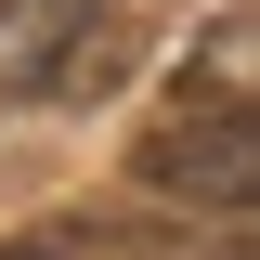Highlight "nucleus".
Returning a JSON list of instances; mask_svg holds the SVG:
<instances>
[{
    "mask_svg": "<svg viewBox=\"0 0 260 260\" xmlns=\"http://www.w3.org/2000/svg\"><path fill=\"white\" fill-rule=\"evenodd\" d=\"M130 169L156 195H195V208H247L260 195V104H247V13H221V52H208V78H182V91L143 117V143H130Z\"/></svg>",
    "mask_w": 260,
    "mask_h": 260,
    "instance_id": "1",
    "label": "nucleus"
},
{
    "mask_svg": "<svg viewBox=\"0 0 260 260\" xmlns=\"http://www.w3.org/2000/svg\"><path fill=\"white\" fill-rule=\"evenodd\" d=\"M117 78V0H0V104H65Z\"/></svg>",
    "mask_w": 260,
    "mask_h": 260,
    "instance_id": "2",
    "label": "nucleus"
}]
</instances>
